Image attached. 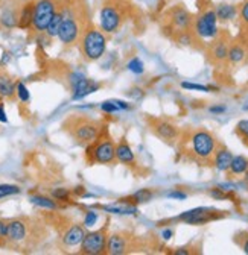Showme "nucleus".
<instances>
[{
	"label": "nucleus",
	"instance_id": "obj_27",
	"mask_svg": "<svg viewBox=\"0 0 248 255\" xmlns=\"http://www.w3.org/2000/svg\"><path fill=\"white\" fill-rule=\"evenodd\" d=\"M18 15H20V9H5L2 17H0V23H2L5 27L12 29L15 26H18Z\"/></svg>",
	"mask_w": 248,
	"mask_h": 255
},
{
	"label": "nucleus",
	"instance_id": "obj_37",
	"mask_svg": "<svg viewBox=\"0 0 248 255\" xmlns=\"http://www.w3.org/2000/svg\"><path fill=\"white\" fill-rule=\"evenodd\" d=\"M15 90H17L18 99H20L21 102H27V101H29V91H27V88H26V85H24L23 82H18Z\"/></svg>",
	"mask_w": 248,
	"mask_h": 255
},
{
	"label": "nucleus",
	"instance_id": "obj_45",
	"mask_svg": "<svg viewBox=\"0 0 248 255\" xmlns=\"http://www.w3.org/2000/svg\"><path fill=\"white\" fill-rule=\"evenodd\" d=\"M162 236H163V239H165V240H169V239L174 236V231L168 228V230H165V231H163V234H162Z\"/></svg>",
	"mask_w": 248,
	"mask_h": 255
},
{
	"label": "nucleus",
	"instance_id": "obj_14",
	"mask_svg": "<svg viewBox=\"0 0 248 255\" xmlns=\"http://www.w3.org/2000/svg\"><path fill=\"white\" fill-rule=\"evenodd\" d=\"M230 44L232 43L229 41V37L226 34H220L216 38H213V41L209 44V49H207L209 61L212 64H215V66H220V64L227 62Z\"/></svg>",
	"mask_w": 248,
	"mask_h": 255
},
{
	"label": "nucleus",
	"instance_id": "obj_6",
	"mask_svg": "<svg viewBox=\"0 0 248 255\" xmlns=\"http://www.w3.org/2000/svg\"><path fill=\"white\" fill-rule=\"evenodd\" d=\"M194 15L181 5L171 8L166 12V30L169 37H177L183 32H192L194 27ZM165 30V32H166Z\"/></svg>",
	"mask_w": 248,
	"mask_h": 255
},
{
	"label": "nucleus",
	"instance_id": "obj_20",
	"mask_svg": "<svg viewBox=\"0 0 248 255\" xmlns=\"http://www.w3.org/2000/svg\"><path fill=\"white\" fill-rule=\"evenodd\" d=\"M247 56H248V49L245 47L244 43L236 41V43H232V44H230L229 56H227V62H229V64L238 66V64H241V62L245 61Z\"/></svg>",
	"mask_w": 248,
	"mask_h": 255
},
{
	"label": "nucleus",
	"instance_id": "obj_46",
	"mask_svg": "<svg viewBox=\"0 0 248 255\" xmlns=\"http://www.w3.org/2000/svg\"><path fill=\"white\" fill-rule=\"evenodd\" d=\"M244 110H245V111H248V105H245V107H244Z\"/></svg>",
	"mask_w": 248,
	"mask_h": 255
},
{
	"label": "nucleus",
	"instance_id": "obj_15",
	"mask_svg": "<svg viewBox=\"0 0 248 255\" xmlns=\"http://www.w3.org/2000/svg\"><path fill=\"white\" fill-rule=\"evenodd\" d=\"M70 87H72V91H73V101H79V99H84L85 96L95 93L99 90V84H96L95 81L91 79H87L85 76L79 75V73H73L70 75Z\"/></svg>",
	"mask_w": 248,
	"mask_h": 255
},
{
	"label": "nucleus",
	"instance_id": "obj_5",
	"mask_svg": "<svg viewBox=\"0 0 248 255\" xmlns=\"http://www.w3.org/2000/svg\"><path fill=\"white\" fill-rule=\"evenodd\" d=\"M79 49L87 61H98L107 50V38L104 32L95 26H87L79 38Z\"/></svg>",
	"mask_w": 248,
	"mask_h": 255
},
{
	"label": "nucleus",
	"instance_id": "obj_32",
	"mask_svg": "<svg viewBox=\"0 0 248 255\" xmlns=\"http://www.w3.org/2000/svg\"><path fill=\"white\" fill-rule=\"evenodd\" d=\"M210 196L213 198V199H216V201H224V199H229V198H232V193H227L226 190H223L221 187H213V188H210Z\"/></svg>",
	"mask_w": 248,
	"mask_h": 255
},
{
	"label": "nucleus",
	"instance_id": "obj_9",
	"mask_svg": "<svg viewBox=\"0 0 248 255\" xmlns=\"http://www.w3.org/2000/svg\"><path fill=\"white\" fill-rule=\"evenodd\" d=\"M123 11L122 6H119V3L116 2H108L102 6L101 14H99V23H101V29L105 32V34H114L117 32L123 23Z\"/></svg>",
	"mask_w": 248,
	"mask_h": 255
},
{
	"label": "nucleus",
	"instance_id": "obj_25",
	"mask_svg": "<svg viewBox=\"0 0 248 255\" xmlns=\"http://www.w3.org/2000/svg\"><path fill=\"white\" fill-rule=\"evenodd\" d=\"M63 20H64V9H63V6H61V8H58L53 18L50 20V23H49V26L46 29V35L50 37V38L58 37V32L61 29V24H63Z\"/></svg>",
	"mask_w": 248,
	"mask_h": 255
},
{
	"label": "nucleus",
	"instance_id": "obj_3",
	"mask_svg": "<svg viewBox=\"0 0 248 255\" xmlns=\"http://www.w3.org/2000/svg\"><path fill=\"white\" fill-rule=\"evenodd\" d=\"M35 225L26 217L6 220V242L14 248L35 246Z\"/></svg>",
	"mask_w": 248,
	"mask_h": 255
},
{
	"label": "nucleus",
	"instance_id": "obj_16",
	"mask_svg": "<svg viewBox=\"0 0 248 255\" xmlns=\"http://www.w3.org/2000/svg\"><path fill=\"white\" fill-rule=\"evenodd\" d=\"M130 248H131V237L125 233H114L108 237L107 254L122 255V254L130 252Z\"/></svg>",
	"mask_w": 248,
	"mask_h": 255
},
{
	"label": "nucleus",
	"instance_id": "obj_12",
	"mask_svg": "<svg viewBox=\"0 0 248 255\" xmlns=\"http://www.w3.org/2000/svg\"><path fill=\"white\" fill-rule=\"evenodd\" d=\"M107 242H108V230L107 227L87 233L82 243H81V254H88V255H99L107 252Z\"/></svg>",
	"mask_w": 248,
	"mask_h": 255
},
{
	"label": "nucleus",
	"instance_id": "obj_38",
	"mask_svg": "<svg viewBox=\"0 0 248 255\" xmlns=\"http://www.w3.org/2000/svg\"><path fill=\"white\" fill-rule=\"evenodd\" d=\"M52 196L58 201H66L69 198V191L66 188H55L52 191Z\"/></svg>",
	"mask_w": 248,
	"mask_h": 255
},
{
	"label": "nucleus",
	"instance_id": "obj_13",
	"mask_svg": "<svg viewBox=\"0 0 248 255\" xmlns=\"http://www.w3.org/2000/svg\"><path fill=\"white\" fill-rule=\"evenodd\" d=\"M151 131L156 134L162 141H165L169 146H174L180 141V131L178 128L165 119H149Z\"/></svg>",
	"mask_w": 248,
	"mask_h": 255
},
{
	"label": "nucleus",
	"instance_id": "obj_22",
	"mask_svg": "<svg viewBox=\"0 0 248 255\" xmlns=\"http://www.w3.org/2000/svg\"><path fill=\"white\" fill-rule=\"evenodd\" d=\"M215 12H216V17H218V21L226 23V21L236 18V15L239 14V9L230 3H220V5H216Z\"/></svg>",
	"mask_w": 248,
	"mask_h": 255
},
{
	"label": "nucleus",
	"instance_id": "obj_24",
	"mask_svg": "<svg viewBox=\"0 0 248 255\" xmlns=\"http://www.w3.org/2000/svg\"><path fill=\"white\" fill-rule=\"evenodd\" d=\"M247 170H248V158L244 155L233 156V161H232L230 169H229V175L230 176H239V175H245Z\"/></svg>",
	"mask_w": 248,
	"mask_h": 255
},
{
	"label": "nucleus",
	"instance_id": "obj_39",
	"mask_svg": "<svg viewBox=\"0 0 248 255\" xmlns=\"http://www.w3.org/2000/svg\"><path fill=\"white\" fill-rule=\"evenodd\" d=\"M98 220V214L95 211H88L85 214V220H84V225L85 227H91V225H95Z\"/></svg>",
	"mask_w": 248,
	"mask_h": 255
},
{
	"label": "nucleus",
	"instance_id": "obj_26",
	"mask_svg": "<svg viewBox=\"0 0 248 255\" xmlns=\"http://www.w3.org/2000/svg\"><path fill=\"white\" fill-rule=\"evenodd\" d=\"M102 208L108 213H113V214H136L137 213V208L134 205H131L128 202H122V201H119V204L107 205Z\"/></svg>",
	"mask_w": 248,
	"mask_h": 255
},
{
	"label": "nucleus",
	"instance_id": "obj_42",
	"mask_svg": "<svg viewBox=\"0 0 248 255\" xmlns=\"http://www.w3.org/2000/svg\"><path fill=\"white\" fill-rule=\"evenodd\" d=\"M239 245H241L242 251H244L245 254H248V234H245V236L242 237V240H239Z\"/></svg>",
	"mask_w": 248,
	"mask_h": 255
},
{
	"label": "nucleus",
	"instance_id": "obj_44",
	"mask_svg": "<svg viewBox=\"0 0 248 255\" xmlns=\"http://www.w3.org/2000/svg\"><path fill=\"white\" fill-rule=\"evenodd\" d=\"M174 254H175V255H189V254H191V251H188L186 248H180V249H177Z\"/></svg>",
	"mask_w": 248,
	"mask_h": 255
},
{
	"label": "nucleus",
	"instance_id": "obj_40",
	"mask_svg": "<svg viewBox=\"0 0 248 255\" xmlns=\"http://www.w3.org/2000/svg\"><path fill=\"white\" fill-rule=\"evenodd\" d=\"M168 198H172V199H178V201H184L188 198V195L184 193L181 190H174V191H169L168 193Z\"/></svg>",
	"mask_w": 248,
	"mask_h": 255
},
{
	"label": "nucleus",
	"instance_id": "obj_2",
	"mask_svg": "<svg viewBox=\"0 0 248 255\" xmlns=\"http://www.w3.org/2000/svg\"><path fill=\"white\" fill-rule=\"evenodd\" d=\"M186 143V153H188L194 161L197 163H210L213 161V155L218 147V141L213 137L212 132L207 129H195L192 131L188 138L184 140Z\"/></svg>",
	"mask_w": 248,
	"mask_h": 255
},
{
	"label": "nucleus",
	"instance_id": "obj_19",
	"mask_svg": "<svg viewBox=\"0 0 248 255\" xmlns=\"http://www.w3.org/2000/svg\"><path fill=\"white\" fill-rule=\"evenodd\" d=\"M87 231H85V225H81V223H75L72 225L63 236V243L64 246H78L82 243L84 237H85Z\"/></svg>",
	"mask_w": 248,
	"mask_h": 255
},
{
	"label": "nucleus",
	"instance_id": "obj_35",
	"mask_svg": "<svg viewBox=\"0 0 248 255\" xmlns=\"http://www.w3.org/2000/svg\"><path fill=\"white\" fill-rule=\"evenodd\" d=\"M239 18L245 29H248V0H244L239 8Z\"/></svg>",
	"mask_w": 248,
	"mask_h": 255
},
{
	"label": "nucleus",
	"instance_id": "obj_29",
	"mask_svg": "<svg viewBox=\"0 0 248 255\" xmlns=\"http://www.w3.org/2000/svg\"><path fill=\"white\" fill-rule=\"evenodd\" d=\"M152 196H154V193H152L151 190L142 188V190H139L137 193H134V195L130 198V201H131V202H136V204H145V202L151 201ZM130 201H122V202H128V204H130Z\"/></svg>",
	"mask_w": 248,
	"mask_h": 255
},
{
	"label": "nucleus",
	"instance_id": "obj_30",
	"mask_svg": "<svg viewBox=\"0 0 248 255\" xmlns=\"http://www.w3.org/2000/svg\"><path fill=\"white\" fill-rule=\"evenodd\" d=\"M236 135L241 137V140L248 146V120H241L236 125Z\"/></svg>",
	"mask_w": 248,
	"mask_h": 255
},
{
	"label": "nucleus",
	"instance_id": "obj_36",
	"mask_svg": "<svg viewBox=\"0 0 248 255\" xmlns=\"http://www.w3.org/2000/svg\"><path fill=\"white\" fill-rule=\"evenodd\" d=\"M101 110H102L104 113L113 114V113L120 111V107L117 105V102H116V101H107V102H104V104L101 105Z\"/></svg>",
	"mask_w": 248,
	"mask_h": 255
},
{
	"label": "nucleus",
	"instance_id": "obj_1",
	"mask_svg": "<svg viewBox=\"0 0 248 255\" xmlns=\"http://www.w3.org/2000/svg\"><path fill=\"white\" fill-rule=\"evenodd\" d=\"M64 131L75 140L76 144L79 146H88L90 143L95 141L101 132L104 131L102 122L91 119L84 114H70L64 123H63Z\"/></svg>",
	"mask_w": 248,
	"mask_h": 255
},
{
	"label": "nucleus",
	"instance_id": "obj_8",
	"mask_svg": "<svg viewBox=\"0 0 248 255\" xmlns=\"http://www.w3.org/2000/svg\"><path fill=\"white\" fill-rule=\"evenodd\" d=\"M192 32L204 40H213L220 35L218 29V17H216L215 9H204L195 20H194V27Z\"/></svg>",
	"mask_w": 248,
	"mask_h": 255
},
{
	"label": "nucleus",
	"instance_id": "obj_21",
	"mask_svg": "<svg viewBox=\"0 0 248 255\" xmlns=\"http://www.w3.org/2000/svg\"><path fill=\"white\" fill-rule=\"evenodd\" d=\"M34 8H35V2H26L21 9H20V15H18V26L20 29H27L32 27V20H34Z\"/></svg>",
	"mask_w": 248,
	"mask_h": 255
},
{
	"label": "nucleus",
	"instance_id": "obj_11",
	"mask_svg": "<svg viewBox=\"0 0 248 255\" xmlns=\"http://www.w3.org/2000/svg\"><path fill=\"white\" fill-rule=\"evenodd\" d=\"M224 216H226L224 211H218V210L207 208V207H198V208L181 213L177 217V220L188 223V225H204L207 222H212L215 219H221Z\"/></svg>",
	"mask_w": 248,
	"mask_h": 255
},
{
	"label": "nucleus",
	"instance_id": "obj_18",
	"mask_svg": "<svg viewBox=\"0 0 248 255\" xmlns=\"http://www.w3.org/2000/svg\"><path fill=\"white\" fill-rule=\"evenodd\" d=\"M233 153L226 147V146H221L218 144V147H216V152L213 155V166L216 170H220V172H229L230 169V164L233 161Z\"/></svg>",
	"mask_w": 248,
	"mask_h": 255
},
{
	"label": "nucleus",
	"instance_id": "obj_41",
	"mask_svg": "<svg viewBox=\"0 0 248 255\" xmlns=\"http://www.w3.org/2000/svg\"><path fill=\"white\" fill-rule=\"evenodd\" d=\"M226 111H227V107H224V105H213L209 108V113H212V114H224Z\"/></svg>",
	"mask_w": 248,
	"mask_h": 255
},
{
	"label": "nucleus",
	"instance_id": "obj_33",
	"mask_svg": "<svg viewBox=\"0 0 248 255\" xmlns=\"http://www.w3.org/2000/svg\"><path fill=\"white\" fill-rule=\"evenodd\" d=\"M181 87L184 90H191V91H212V90H218L210 85H201V84H194V82H181Z\"/></svg>",
	"mask_w": 248,
	"mask_h": 255
},
{
	"label": "nucleus",
	"instance_id": "obj_23",
	"mask_svg": "<svg viewBox=\"0 0 248 255\" xmlns=\"http://www.w3.org/2000/svg\"><path fill=\"white\" fill-rule=\"evenodd\" d=\"M17 85L12 82V79L3 73V72H0V98H14V94L17 93Z\"/></svg>",
	"mask_w": 248,
	"mask_h": 255
},
{
	"label": "nucleus",
	"instance_id": "obj_10",
	"mask_svg": "<svg viewBox=\"0 0 248 255\" xmlns=\"http://www.w3.org/2000/svg\"><path fill=\"white\" fill-rule=\"evenodd\" d=\"M56 11H58L56 0H37L34 8V20H32L34 30L38 32V34L46 32Z\"/></svg>",
	"mask_w": 248,
	"mask_h": 255
},
{
	"label": "nucleus",
	"instance_id": "obj_17",
	"mask_svg": "<svg viewBox=\"0 0 248 255\" xmlns=\"http://www.w3.org/2000/svg\"><path fill=\"white\" fill-rule=\"evenodd\" d=\"M116 158H117V161L122 163V164H125L128 167H131L133 170H136L139 166H137V158L131 149V146L128 144V141L125 138H122L119 141V144L116 146Z\"/></svg>",
	"mask_w": 248,
	"mask_h": 255
},
{
	"label": "nucleus",
	"instance_id": "obj_34",
	"mask_svg": "<svg viewBox=\"0 0 248 255\" xmlns=\"http://www.w3.org/2000/svg\"><path fill=\"white\" fill-rule=\"evenodd\" d=\"M128 70H130V72H133L134 75H140V73H143V72H145V67H143L142 59H139L137 56H136V58H133V59H130V62H128Z\"/></svg>",
	"mask_w": 248,
	"mask_h": 255
},
{
	"label": "nucleus",
	"instance_id": "obj_28",
	"mask_svg": "<svg viewBox=\"0 0 248 255\" xmlns=\"http://www.w3.org/2000/svg\"><path fill=\"white\" fill-rule=\"evenodd\" d=\"M29 201L32 202L34 205L40 207V208H47V210H56V208H58V204H56L55 201H52L50 198L41 196V195H34V196H30Z\"/></svg>",
	"mask_w": 248,
	"mask_h": 255
},
{
	"label": "nucleus",
	"instance_id": "obj_7",
	"mask_svg": "<svg viewBox=\"0 0 248 255\" xmlns=\"http://www.w3.org/2000/svg\"><path fill=\"white\" fill-rule=\"evenodd\" d=\"M63 9H64V20L58 32V38L64 46H72L81 38V34L85 27H82L79 21V14L73 12L72 8L69 6H63Z\"/></svg>",
	"mask_w": 248,
	"mask_h": 255
},
{
	"label": "nucleus",
	"instance_id": "obj_31",
	"mask_svg": "<svg viewBox=\"0 0 248 255\" xmlns=\"http://www.w3.org/2000/svg\"><path fill=\"white\" fill-rule=\"evenodd\" d=\"M20 193V187L18 185H12V184H2L0 185V199L6 198V196H12Z\"/></svg>",
	"mask_w": 248,
	"mask_h": 255
},
{
	"label": "nucleus",
	"instance_id": "obj_43",
	"mask_svg": "<svg viewBox=\"0 0 248 255\" xmlns=\"http://www.w3.org/2000/svg\"><path fill=\"white\" fill-rule=\"evenodd\" d=\"M0 122H3V123H6L8 122V119H6V114H5V110H3V105L0 104Z\"/></svg>",
	"mask_w": 248,
	"mask_h": 255
},
{
	"label": "nucleus",
	"instance_id": "obj_4",
	"mask_svg": "<svg viewBox=\"0 0 248 255\" xmlns=\"http://www.w3.org/2000/svg\"><path fill=\"white\" fill-rule=\"evenodd\" d=\"M85 156L90 164H113L114 161H117L116 146L105 128L101 135L87 146Z\"/></svg>",
	"mask_w": 248,
	"mask_h": 255
}]
</instances>
